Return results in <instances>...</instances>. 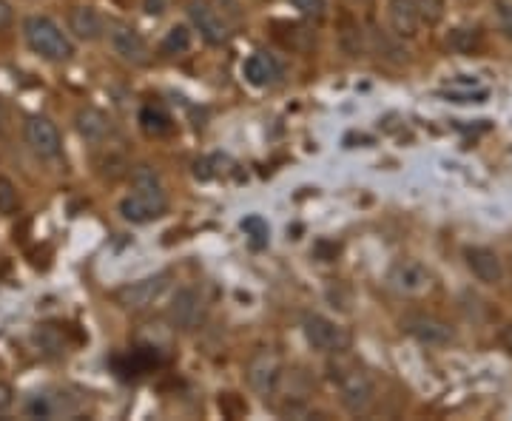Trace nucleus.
I'll use <instances>...</instances> for the list:
<instances>
[{
    "label": "nucleus",
    "mask_w": 512,
    "mask_h": 421,
    "mask_svg": "<svg viewBox=\"0 0 512 421\" xmlns=\"http://www.w3.org/2000/svg\"><path fill=\"white\" fill-rule=\"evenodd\" d=\"M120 217L131 225H148V222L160 220L168 211V197H165V185L160 174L148 165L134 168L131 174V194H126L117 205Z\"/></svg>",
    "instance_id": "obj_1"
},
{
    "label": "nucleus",
    "mask_w": 512,
    "mask_h": 421,
    "mask_svg": "<svg viewBox=\"0 0 512 421\" xmlns=\"http://www.w3.org/2000/svg\"><path fill=\"white\" fill-rule=\"evenodd\" d=\"M23 40L46 63H69L77 55L72 35L49 15H29L23 20Z\"/></svg>",
    "instance_id": "obj_2"
},
{
    "label": "nucleus",
    "mask_w": 512,
    "mask_h": 421,
    "mask_svg": "<svg viewBox=\"0 0 512 421\" xmlns=\"http://www.w3.org/2000/svg\"><path fill=\"white\" fill-rule=\"evenodd\" d=\"M333 385H336L342 407L353 416L367 413L376 402V382H373V376L367 373L365 367L339 362L333 367Z\"/></svg>",
    "instance_id": "obj_3"
},
{
    "label": "nucleus",
    "mask_w": 512,
    "mask_h": 421,
    "mask_svg": "<svg viewBox=\"0 0 512 421\" xmlns=\"http://www.w3.org/2000/svg\"><path fill=\"white\" fill-rule=\"evenodd\" d=\"M302 333H305V342L325 356H342L350 348V330L325 313H308L302 319Z\"/></svg>",
    "instance_id": "obj_4"
},
{
    "label": "nucleus",
    "mask_w": 512,
    "mask_h": 421,
    "mask_svg": "<svg viewBox=\"0 0 512 421\" xmlns=\"http://www.w3.org/2000/svg\"><path fill=\"white\" fill-rule=\"evenodd\" d=\"M185 9H188V18H191L194 32H200L205 43L222 46L228 40V35H231L228 20H225V15H222L220 6L214 0H188Z\"/></svg>",
    "instance_id": "obj_5"
},
{
    "label": "nucleus",
    "mask_w": 512,
    "mask_h": 421,
    "mask_svg": "<svg viewBox=\"0 0 512 421\" xmlns=\"http://www.w3.org/2000/svg\"><path fill=\"white\" fill-rule=\"evenodd\" d=\"M23 140L40 160H57L63 154V137L46 114H29L23 123Z\"/></svg>",
    "instance_id": "obj_6"
},
{
    "label": "nucleus",
    "mask_w": 512,
    "mask_h": 421,
    "mask_svg": "<svg viewBox=\"0 0 512 421\" xmlns=\"http://www.w3.org/2000/svg\"><path fill=\"white\" fill-rule=\"evenodd\" d=\"M168 274H154L146 279H137V282H128L120 291H114V302L126 311H146L154 302L163 299V293L168 291Z\"/></svg>",
    "instance_id": "obj_7"
},
{
    "label": "nucleus",
    "mask_w": 512,
    "mask_h": 421,
    "mask_svg": "<svg viewBox=\"0 0 512 421\" xmlns=\"http://www.w3.org/2000/svg\"><path fill=\"white\" fill-rule=\"evenodd\" d=\"M387 282L402 296H424L433 291V274L419 259H396L387 271Z\"/></svg>",
    "instance_id": "obj_8"
},
{
    "label": "nucleus",
    "mask_w": 512,
    "mask_h": 421,
    "mask_svg": "<svg viewBox=\"0 0 512 421\" xmlns=\"http://www.w3.org/2000/svg\"><path fill=\"white\" fill-rule=\"evenodd\" d=\"M109 46L114 55L120 57L123 63H131V66H146L151 60V49H148L146 37L140 35L134 26L128 23H114L109 26Z\"/></svg>",
    "instance_id": "obj_9"
},
{
    "label": "nucleus",
    "mask_w": 512,
    "mask_h": 421,
    "mask_svg": "<svg viewBox=\"0 0 512 421\" xmlns=\"http://www.w3.org/2000/svg\"><path fill=\"white\" fill-rule=\"evenodd\" d=\"M168 319H171L174 328L183 330V333H191V330L200 328L202 319H205V299H202V293L194 291V288H180V291L174 293L171 305H168Z\"/></svg>",
    "instance_id": "obj_10"
},
{
    "label": "nucleus",
    "mask_w": 512,
    "mask_h": 421,
    "mask_svg": "<svg viewBox=\"0 0 512 421\" xmlns=\"http://www.w3.org/2000/svg\"><path fill=\"white\" fill-rule=\"evenodd\" d=\"M282 382V359L274 350H259L248 362V385L254 387L259 396H271Z\"/></svg>",
    "instance_id": "obj_11"
},
{
    "label": "nucleus",
    "mask_w": 512,
    "mask_h": 421,
    "mask_svg": "<svg viewBox=\"0 0 512 421\" xmlns=\"http://www.w3.org/2000/svg\"><path fill=\"white\" fill-rule=\"evenodd\" d=\"M402 328L413 339H419L421 345H447L456 336L453 325H447L444 319L433 316V313H410V316H404Z\"/></svg>",
    "instance_id": "obj_12"
},
{
    "label": "nucleus",
    "mask_w": 512,
    "mask_h": 421,
    "mask_svg": "<svg viewBox=\"0 0 512 421\" xmlns=\"http://www.w3.org/2000/svg\"><path fill=\"white\" fill-rule=\"evenodd\" d=\"M242 77L254 89H271L285 77V69H282L279 57L271 55V52H254L242 63Z\"/></svg>",
    "instance_id": "obj_13"
},
{
    "label": "nucleus",
    "mask_w": 512,
    "mask_h": 421,
    "mask_svg": "<svg viewBox=\"0 0 512 421\" xmlns=\"http://www.w3.org/2000/svg\"><path fill=\"white\" fill-rule=\"evenodd\" d=\"M464 262L470 268V274L476 276L478 282L484 285H498L504 282V265H501V257L490 251V248H467L464 251Z\"/></svg>",
    "instance_id": "obj_14"
},
{
    "label": "nucleus",
    "mask_w": 512,
    "mask_h": 421,
    "mask_svg": "<svg viewBox=\"0 0 512 421\" xmlns=\"http://www.w3.org/2000/svg\"><path fill=\"white\" fill-rule=\"evenodd\" d=\"M387 23L396 37H416L421 32V15L413 0H387Z\"/></svg>",
    "instance_id": "obj_15"
},
{
    "label": "nucleus",
    "mask_w": 512,
    "mask_h": 421,
    "mask_svg": "<svg viewBox=\"0 0 512 421\" xmlns=\"http://www.w3.org/2000/svg\"><path fill=\"white\" fill-rule=\"evenodd\" d=\"M69 32H72L77 40H86V43H94L100 37H106V18L94 9V6H74L69 12Z\"/></svg>",
    "instance_id": "obj_16"
},
{
    "label": "nucleus",
    "mask_w": 512,
    "mask_h": 421,
    "mask_svg": "<svg viewBox=\"0 0 512 421\" xmlns=\"http://www.w3.org/2000/svg\"><path fill=\"white\" fill-rule=\"evenodd\" d=\"M137 123H140L143 134L151 137V140H163L168 134H174V117L168 114V109H165L163 103H146V106L140 109Z\"/></svg>",
    "instance_id": "obj_17"
},
{
    "label": "nucleus",
    "mask_w": 512,
    "mask_h": 421,
    "mask_svg": "<svg viewBox=\"0 0 512 421\" xmlns=\"http://www.w3.org/2000/svg\"><path fill=\"white\" fill-rule=\"evenodd\" d=\"M74 129L89 143H103L111 134V120L100 109H80L74 114Z\"/></svg>",
    "instance_id": "obj_18"
},
{
    "label": "nucleus",
    "mask_w": 512,
    "mask_h": 421,
    "mask_svg": "<svg viewBox=\"0 0 512 421\" xmlns=\"http://www.w3.org/2000/svg\"><path fill=\"white\" fill-rule=\"evenodd\" d=\"M77 407L66 404V399H57L52 393H37L26 402V416L29 419H57V416H69Z\"/></svg>",
    "instance_id": "obj_19"
},
{
    "label": "nucleus",
    "mask_w": 512,
    "mask_h": 421,
    "mask_svg": "<svg viewBox=\"0 0 512 421\" xmlns=\"http://www.w3.org/2000/svg\"><path fill=\"white\" fill-rule=\"evenodd\" d=\"M191 43H194V32H191V26H185V23H174L165 37L160 40V55L165 57H174V55H185L188 49H191Z\"/></svg>",
    "instance_id": "obj_20"
},
{
    "label": "nucleus",
    "mask_w": 512,
    "mask_h": 421,
    "mask_svg": "<svg viewBox=\"0 0 512 421\" xmlns=\"http://www.w3.org/2000/svg\"><path fill=\"white\" fill-rule=\"evenodd\" d=\"M447 46L461 55H473L484 46V35H481V29H453L447 35Z\"/></svg>",
    "instance_id": "obj_21"
},
{
    "label": "nucleus",
    "mask_w": 512,
    "mask_h": 421,
    "mask_svg": "<svg viewBox=\"0 0 512 421\" xmlns=\"http://www.w3.org/2000/svg\"><path fill=\"white\" fill-rule=\"evenodd\" d=\"M35 342L43 353H52V356L66 353V333L55 325H37Z\"/></svg>",
    "instance_id": "obj_22"
},
{
    "label": "nucleus",
    "mask_w": 512,
    "mask_h": 421,
    "mask_svg": "<svg viewBox=\"0 0 512 421\" xmlns=\"http://www.w3.org/2000/svg\"><path fill=\"white\" fill-rule=\"evenodd\" d=\"M20 211V191L12 177L0 174V217H15Z\"/></svg>",
    "instance_id": "obj_23"
},
{
    "label": "nucleus",
    "mask_w": 512,
    "mask_h": 421,
    "mask_svg": "<svg viewBox=\"0 0 512 421\" xmlns=\"http://www.w3.org/2000/svg\"><path fill=\"white\" fill-rule=\"evenodd\" d=\"M242 231H245V237L254 242L256 248H262V245H268V237H271V228H268V222L262 220V217H245L242 220Z\"/></svg>",
    "instance_id": "obj_24"
},
{
    "label": "nucleus",
    "mask_w": 512,
    "mask_h": 421,
    "mask_svg": "<svg viewBox=\"0 0 512 421\" xmlns=\"http://www.w3.org/2000/svg\"><path fill=\"white\" fill-rule=\"evenodd\" d=\"M424 26H436L444 18V0H413Z\"/></svg>",
    "instance_id": "obj_25"
},
{
    "label": "nucleus",
    "mask_w": 512,
    "mask_h": 421,
    "mask_svg": "<svg viewBox=\"0 0 512 421\" xmlns=\"http://www.w3.org/2000/svg\"><path fill=\"white\" fill-rule=\"evenodd\" d=\"M296 12H302L305 18L322 20L328 15V0H288Z\"/></svg>",
    "instance_id": "obj_26"
},
{
    "label": "nucleus",
    "mask_w": 512,
    "mask_h": 421,
    "mask_svg": "<svg viewBox=\"0 0 512 421\" xmlns=\"http://www.w3.org/2000/svg\"><path fill=\"white\" fill-rule=\"evenodd\" d=\"M495 20L504 37L512 40V0H495Z\"/></svg>",
    "instance_id": "obj_27"
},
{
    "label": "nucleus",
    "mask_w": 512,
    "mask_h": 421,
    "mask_svg": "<svg viewBox=\"0 0 512 421\" xmlns=\"http://www.w3.org/2000/svg\"><path fill=\"white\" fill-rule=\"evenodd\" d=\"M15 399H18L15 387L9 385V382H3V379H0V413L12 410V407H15Z\"/></svg>",
    "instance_id": "obj_28"
},
{
    "label": "nucleus",
    "mask_w": 512,
    "mask_h": 421,
    "mask_svg": "<svg viewBox=\"0 0 512 421\" xmlns=\"http://www.w3.org/2000/svg\"><path fill=\"white\" fill-rule=\"evenodd\" d=\"M12 23H15V9H12V3H9V0H0V32L9 29Z\"/></svg>",
    "instance_id": "obj_29"
},
{
    "label": "nucleus",
    "mask_w": 512,
    "mask_h": 421,
    "mask_svg": "<svg viewBox=\"0 0 512 421\" xmlns=\"http://www.w3.org/2000/svg\"><path fill=\"white\" fill-rule=\"evenodd\" d=\"M165 9H168V0H143V12L148 18H160Z\"/></svg>",
    "instance_id": "obj_30"
},
{
    "label": "nucleus",
    "mask_w": 512,
    "mask_h": 421,
    "mask_svg": "<svg viewBox=\"0 0 512 421\" xmlns=\"http://www.w3.org/2000/svg\"><path fill=\"white\" fill-rule=\"evenodd\" d=\"M498 342H501V348L512 356V325H504V330L498 333Z\"/></svg>",
    "instance_id": "obj_31"
}]
</instances>
